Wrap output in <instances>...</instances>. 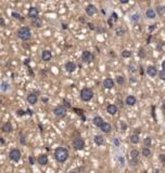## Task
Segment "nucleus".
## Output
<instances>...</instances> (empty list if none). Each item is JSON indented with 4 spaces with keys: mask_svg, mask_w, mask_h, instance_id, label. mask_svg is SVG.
I'll return each instance as SVG.
<instances>
[{
    "mask_svg": "<svg viewBox=\"0 0 165 173\" xmlns=\"http://www.w3.org/2000/svg\"><path fill=\"white\" fill-rule=\"evenodd\" d=\"M79 96H80L81 101L89 102V101H91V98L94 97V91L91 90L90 88H84V89L80 90Z\"/></svg>",
    "mask_w": 165,
    "mask_h": 173,
    "instance_id": "obj_3",
    "label": "nucleus"
},
{
    "mask_svg": "<svg viewBox=\"0 0 165 173\" xmlns=\"http://www.w3.org/2000/svg\"><path fill=\"white\" fill-rule=\"evenodd\" d=\"M0 26H4V22H3V19L1 16H0Z\"/></svg>",
    "mask_w": 165,
    "mask_h": 173,
    "instance_id": "obj_49",
    "label": "nucleus"
},
{
    "mask_svg": "<svg viewBox=\"0 0 165 173\" xmlns=\"http://www.w3.org/2000/svg\"><path fill=\"white\" fill-rule=\"evenodd\" d=\"M26 112H27V114H28V115H30V116H32V115H33V114H34V112H33V110H30V109H27Z\"/></svg>",
    "mask_w": 165,
    "mask_h": 173,
    "instance_id": "obj_50",
    "label": "nucleus"
},
{
    "mask_svg": "<svg viewBox=\"0 0 165 173\" xmlns=\"http://www.w3.org/2000/svg\"><path fill=\"white\" fill-rule=\"evenodd\" d=\"M124 33H125V29H123L122 27H120V28L116 29V35H117V36H123Z\"/></svg>",
    "mask_w": 165,
    "mask_h": 173,
    "instance_id": "obj_37",
    "label": "nucleus"
},
{
    "mask_svg": "<svg viewBox=\"0 0 165 173\" xmlns=\"http://www.w3.org/2000/svg\"><path fill=\"white\" fill-rule=\"evenodd\" d=\"M101 131L103 132V133H110L111 132V130H112V127H111V125L109 123V122H105L104 121V123L101 126Z\"/></svg>",
    "mask_w": 165,
    "mask_h": 173,
    "instance_id": "obj_21",
    "label": "nucleus"
},
{
    "mask_svg": "<svg viewBox=\"0 0 165 173\" xmlns=\"http://www.w3.org/2000/svg\"><path fill=\"white\" fill-rule=\"evenodd\" d=\"M30 23L35 28H39V27H41V25H43V21H41L40 17H37V19H35V20H32Z\"/></svg>",
    "mask_w": 165,
    "mask_h": 173,
    "instance_id": "obj_24",
    "label": "nucleus"
},
{
    "mask_svg": "<svg viewBox=\"0 0 165 173\" xmlns=\"http://www.w3.org/2000/svg\"><path fill=\"white\" fill-rule=\"evenodd\" d=\"M130 20L132 21V22H137L139 20V14H134L131 17H130Z\"/></svg>",
    "mask_w": 165,
    "mask_h": 173,
    "instance_id": "obj_42",
    "label": "nucleus"
},
{
    "mask_svg": "<svg viewBox=\"0 0 165 173\" xmlns=\"http://www.w3.org/2000/svg\"><path fill=\"white\" fill-rule=\"evenodd\" d=\"M20 143L22 145H26L27 142H26V138H25V135H22V133L20 134Z\"/></svg>",
    "mask_w": 165,
    "mask_h": 173,
    "instance_id": "obj_35",
    "label": "nucleus"
},
{
    "mask_svg": "<svg viewBox=\"0 0 165 173\" xmlns=\"http://www.w3.org/2000/svg\"><path fill=\"white\" fill-rule=\"evenodd\" d=\"M117 20H118V16H117V13L116 12H113L112 13V15H111V19H110V21H114V22H117Z\"/></svg>",
    "mask_w": 165,
    "mask_h": 173,
    "instance_id": "obj_36",
    "label": "nucleus"
},
{
    "mask_svg": "<svg viewBox=\"0 0 165 173\" xmlns=\"http://www.w3.org/2000/svg\"><path fill=\"white\" fill-rule=\"evenodd\" d=\"M43 102H44V103H47V102H48V98H46V97H43Z\"/></svg>",
    "mask_w": 165,
    "mask_h": 173,
    "instance_id": "obj_54",
    "label": "nucleus"
},
{
    "mask_svg": "<svg viewBox=\"0 0 165 173\" xmlns=\"http://www.w3.org/2000/svg\"><path fill=\"white\" fill-rule=\"evenodd\" d=\"M159 77L161 80H164L165 81V70H160L159 71Z\"/></svg>",
    "mask_w": 165,
    "mask_h": 173,
    "instance_id": "obj_38",
    "label": "nucleus"
},
{
    "mask_svg": "<svg viewBox=\"0 0 165 173\" xmlns=\"http://www.w3.org/2000/svg\"><path fill=\"white\" fill-rule=\"evenodd\" d=\"M0 90L2 91V92H8L9 90H10V84L6 81H2L1 83H0Z\"/></svg>",
    "mask_w": 165,
    "mask_h": 173,
    "instance_id": "obj_25",
    "label": "nucleus"
},
{
    "mask_svg": "<svg viewBox=\"0 0 165 173\" xmlns=\"http://www.w3.org/2000/svg\"><path fill=\"white\" fill-rule=\"evenodd\" d=\"M115 80H116V82L120 84V85H123L124 83H125V77H124V76H121V75L116 76Z\"/></svg>",
    "mask_w": 165,
    "mask_h": 173,
    "instance_id": "obj_29",
    "label": "nucleus"
},
{
    "mask_svg": "<svg viewBox=\"0 0 165 173\" xmlns=\"http://www.w3.org/2000/svg\"><path fill=\"white\" fill-rule=\"evenodd\" d=\"M158 10H157V12H158V14H160V15H163L164 14V12H165V7H162V6H159L158 8Z\"/></svg>",
    "mask_w": 165,
    "mask_h": 173,
    "instance_id": "obj_34",
    "label": "nucleus"
},
{
    "mask_svg": "<svg viewBox=\"0 0 165 173\" xmlns=\"http://www.w3.org/2000/svg\"><path fill=\"white\" fill-rule=\"evenodd\" d=\"M160 160L163 163V167L165 168V155H160Z\"/></svg>",
    "mask_w": 165,
    "mask_h": 173,
    "instance_id": "obj_43",
    "label": "nucleus"
},
{
    "mask_svg": "<svg viewBox=\"0 0 165 173\" xmlns=\"http://www.w3.org/2000/svg\"><path fill=\"white\" fill-rule=\"evenodd\" d=\"M73 147L76 151H81L85 147V141L81 136H76V138L73 140Z\"/></svg>",
    "mask_w": 165,
    "mask_h": 173,
    "instance_id": "obj_4",
    "label": "nucleus"
},
{
    "mask_svg": "<svg viewBox=\"0 0 165 173\" xmlns=\"http://www.w3.org/2000/svg\"><path fill=\"white\" fill-rule=\"evenodd\" d=\"M16 35L21 40H23V41H28V40L32 38L30 28L29 27H27V26L20 27V28L17 29V31H16Z\"/></svg>",
    "mask_w": 165,
    "mask_h": 173,
    "instance_id": "obj_2",
    "label": "nucleus"
},
{
    "mask_svg": "<svg viewBox=\"0 0 165 173\" xmlns=\"http://www.w3.org/2000/svg\"><path fill=\"white\" fill-rule=\"evenodd\" d=\"M118 160H120L121 165H122V166H124V161H125V160H124V158H123V157H118Z\"/></svg>",
    "mask_w": 165,
    "mask_h": 173,
    "instance_id": "obj_46",
    "label": "nucleus"
},
{
    "mask_svg": "<svg viewBox=\"0 0 165 173\" xmlns=\"http://www.w3.org/2000/svg\"><path fill=\"white\" fill-rule=\"evenodd\" d=\"M26 100H27V102H28V104L35 105V104L38 102V96L36 95V93H29L28 95H27Z\"/></svg>",
    "mask_w": 165,
    "mask_h": 173,
    "instance_id": "obj_11",
    "label": "nucleus"
},
{
    "mask_svg": "<svg viewBox=\"0 0 165 173\" xmlns=\"http://www.w3.org/2000/svg\"><path fill=\"white\" fill-rule=\"evenodd\" d=\"M86 13H87V15L92 16L97 13V8H96V6H94V4H88V6L86 7Z\"/></svg>",
    "mask_w": 165,
    "mask_h": 173,
    "instance_id": "obj_14",
    "label": "nucleus"
},
{
    "mask_svg": "<svg viewBox=\"0 0 165 173\" xmlns=\"http://www.w3.org/2000/svg\"><path fill=\"white\" fill-rule=\"evenodd\" d=\"M92 122H94V125L97 127V128H101V126L104 123V120L102 119V117H100V116H96L94 119H92Z\"/></svg>",
    "mask_w": 165,
    "mask_h": 173,
    "instance_id": "obj_17",
    "label": "nucleus"
},
{
    "mask_svg": "<svg viewBox=\"0 0 165 173\" xmlns=\"http://www.w3.org/2000/svg\"><path fill=\"white\" fill-rule=\"evenodd\" d=\"M151 143H152V139L150 138V136H147V138L143 140V145H145V147H150L151 146Z\"/></svg>",
    "mask_w": 165,
    "mask_h": 173,
    "instance_id": "obj_31",
    "label": "nucleus"
},
{
    "mask_svg": "<svg viewBox=\"0 0 165 173\" xmlns=\"http://www.w3.org/2000/svg\"><path fill=\"white\" fill-rule=\"evenodd\" d=\"M29 61H30V60H29V58H27V60H26V61L24 62V64H25V65H28V63H29Z\"/></svg>",
    "mask_w": 165,
    "mask_h": 173,
    "instance_id": "obj_53",
    "label": "nucleus"
},
{
    "mask_svg": "<svg viewBox=\"0 0 165 173\" xmlns=\"http://www.w3.org/2000/svg\"><path fill=\"white\" fill-rule=\"evenodd\" d=\"M122 56H123L124 58L130 57V56H131V52L129 51V50H124V51L122 52Z\"/></svg>",
    "mask_w": 165,
    "mask_h": 173,
    "instance_id": "obj_32",
    "label": "nucleus"
},
{
    "mask_svg": "<svg viewBox=\"0 0 165 173\" xmlns=\"http://www.w3.org/2000/svg\"><path fill=\"white\" fill-rule=\"evenodd\" d=\"M129 141H130V143L131 144H138L139 143V141H140V139H139V135L138 134H131L130 135V138H129Z\"/></svg>",
    "mask_w": 165,
    "mask_h": 173,
    "instance_id": "obj_26",
    "label": "nucleus"
},
{
    "mask_svg": "<svg viewBox=\"0 0 165 173\" xmlns=\"http://www.w3.org/2000/svg\"><path fill=\"white\" fill-rule=\"evenodd\" d=\"M129 157H130V160H129V163L130 166H134L136 167L138 165V158H139V152L137 151V149H132L129 153Z\"/></svg>",
    "mask_w": 165,
    "mask_h": 173,
    "instance_id": "obj_8",
    "label": "nucleus"
},
{
    "mask_svg": "<svg viewBox=\"0 0 165 173\" xmlns=\"http://www.w3.org/2000/svg\"><path fill=\"white\" fill-rule=\"evenodd\" d=\"M63 104H64V107H66V108H71L72 106H71V104H70V102L67 101L66 98H63Z\"/></svg>",
    "mask_w": 165,
    "mask_h": 173,
    "instance_id": "obj_39",
    "label": "nucleus"
},
{
    "mask_svg": "<svg viewBox=\"0 0 165 173\" xmlns=\"http://www.w3.org/2000/svg\"><path fill=\"white\" fill-rule=\"evenodd\" d=\"M11 16L14 17L15 20L20 21V22H24V20H25L24 17H23V16L20 14V13H17V12H12V13H11Z\"/></svg>",
    "mask_w": 165,
    "mask_h": 173,
    "instance_id": "obj_28",
    "label": "nucleus"
},
{
    "mask_svg": "<svg viewBox=\"0 0 165 173\" xmlns=\"http://www.w3.org/2000/svg\"><path fill=\"white\" fill-rule=\"evenodd\" d=\"M51 58H52V53L49 50H44L43 53H41V60L44 62H49Z\"/></svg>",
    "mask_w": 165,
    "mask_h": 173,
    "instance_id": "obj_13",
    "label": "nucleus"
},
{
    "mask_svg": "<svg viewBox=\"0 0 165 173\" xmlns=\"http://www.w3.org/2000/svg\"><path fill=\"white\" fill-rule=\"evenodd\" d=\"M1 130H2V132H3V133H7V134H9V133H11V132L13 131V126H12V123H11L10 121H7L6 123H4V125L2 126Z\"/></svg>",
    "mask_w": 165,
    "mask_h": 173,
    "instance_id": "obj_12",
    "label": "nucleus"
},
{
    "mask_svg": "<svg viewBox=\"0 0 165 173\" xmlns=\"http://www.w3.org/2000/svg\"><path fill=\"white\" fill-rule=\"evenodd\" d=\"M21 156H22V154L17 148H13L9 152V158H10V160L14 162H19L21 160Z\"/></svg>",
    "mask_w": 165,
    "mask_h": 173,
    "instance_id": "obj_6",
    "label": "nucleus"
},
{
    "mask_svg": "<svg viewBox=\"0 0 165 173\" xmlns=\"http://www.w3.org/2000/svg\"><path fill=\"white\" fill-rule=\"evenodd\" d=\"M129 70H130V71H132V72H134V71H135L136 69H135V67H134V66H129Z\"/></svg>",
    "mask_w": 165,
    "mask_h": 173,
    "instance_id": "obj_52",
    "label": "nucleus"
},
{
    "mask_svg": "<svg viewBox=\"0 0 165 173\" xmlns=\"http://www.w3.org/2000/svg\"><path fill=\"white\" fill-rule=\"evenodd\" d=\"M125 103L127 104L128 106H134V105H136L137 100H136V97L134 96V95H128V96L126 97V100H125Z\"/></svg>",
    "mask_w": 165,
    "mask_h": 173,
    "instance_id": "obj_19",
    "label": "nucleus"
},
{
    "mask_svg": "<svg viewBox=\"0 0 165 173\" xmlns=\"http://www.w3.org/2000/svg\"><path fill=\"white\" fill-rule=\"evenodd\" d=\"M146 16L148 17V19L153 20V19H155V16H157V13H155L153 9H148V10L146 11Z\"/></svg>",
    "mask_w": 165,
    "mask_h": 173,
    "instance_id": "obj_23",
    "label": "nucleus"
},
{
    "mask_svg": "<svg viewBox=\"0 0 165 173\" xmlns=\"http://www.w3.org/2000/svg\"><path fill=\"white\" fill-rule=\"evenodd\" d=\"M76 68H77V65L75 64L74 62H67L66 64H65V69H66V71H68V72L75 71Z\"/></svg>",
    "mask_w": 165,
    "mask_h": 173,
    "instance_id": "obj_16",
    "label": "nucleus"
},
{
    "mask_svg": "<svg viewBox=\"0 0 165 173\" xmlns=\"http://www.w3.org/2000/svg\"><path fill=\"white\" fill-rule=\"evenodd\" d=\"M70 173H78V171H76V170H74V171H71Z\"/></svg>",
    "mask_w": 165,
    "mask_h": 173,
    "instance_id": "obj_56",
    "label": "nucleus"
},
{
    "mask_svg": "<svg viewBox=\"0 0 165 173\" xmlns=\"http://www.w3.org/2000/svg\"><path fill=\"white\" fill-rule=\"evenodd\" d=\"M68 156H70V153H68V151L65 147H58L54 151V158L60 163L65 162L68 159Z\"/></svg>",
    "mask_w": 165,
    "mask_h": 173,
    "instance_id": "obj_1",
    "label": "nucleus"
},
{
    "mask_svg": "<svg viewBox=\"0 0 165 173\" xmlns=\"http://www.w3.org/2000/svg\"><path fill=\"white\" fill-rule=\"evenodd\" d=\"M73 110H74V112H75L78 116H80V118H81V120H82V121H85V120H86V117H85V115H84V110H82V109L73 108Z\"/></svg>",
    "mask_w": 165,
    "mask_h": 173,
    "instance_id": "obj_27",
    "label": "nucleus"
},
{
    "mask_svg": "<svg viewBox=\"0 0 165 173\" xmlns=\"http://www.w3.org/2000/svg\"><path fill=\"white\" fill-rule=\"evenodd\" d=\"M147 74H148L150 77H155L158 75V69L155 66H149L147 68Z\"/></svg>",
    "mask_w": 165,
    "mask_h": 173,
    "instance_id": "obj_20",
    "label": "nucleus"
},
{
    "mask_svg": "<svg viewBox=\"0 0 165 173\" xmlns=\"http://www.w3.org/2000/svg\"><path fill=\"white\" fill-rule=\"evenodd\" d=\"M121 130H122V131H126V130H127V125H126L124 121L121 122Z\"/></svg>",
    "mask_w": 165,
    "mask_h": 173,
    "instance_id": "obj_41",
    "label": "nucleus"
},
{
    "mask_svg": "<svg viewBox=\"0 0 165 173\" xmlns=\"http://www.w3.org/2000/svg\"><path fill=\"white\" fill-rule=\"evenodd\" d=\"M141 153H142V156L146 157V158H148V157L151 156V151H150L148 147H143L142 151H141Z\"/></svg>",
    "mask_w": 165,
    "mask_h": 173,
    "instance_id": "obj_30",
    "label": "nucleus"
},
{
    "mask_svg": "<svg viewBox=\"0 0 165 173\" xmlns=\"http://www.w3.org/2000/svg\"><path fill=\"white\" fill-rule=\"evenodd\" d=\"M95 60V55L92 54V52L88 51V50H85L84 52L81 53V61L84 63H87V64H89Z\"/></svg>",
    "mask_w": 165,
    "mask_h": 173,
    "instance_id": "obj_7",
    "label": "nucleus"
},
{
    "mask_svg": "<svg viewBox=\"0 0 165 173\" xmlns=\"http://www.w3.org/2000/svg\"><path fill=\"white\" fill-rule=\"evenodd\" d=\"M113 143H114V145H115V146H118V145H120V141H118V139H114Z\"/></svg>",
    "mask_w": 165,
    "mask_h": 173,
    "instance_id": "obj_45",
    "label": "nucleus"
},
{
    "mask_svg": "<svg viewBox=\"0 0 165 173\" xmlns=\"http://www.w3.org/2000/svg\"><path fill=\"white\" fill-rule=\"evenodd\" d=\"M66 113H67V108L64 107L63 105H59V106L53 108L54 116H57L59 118H64V117L66 116Z\"/></svg>",
    "mask_w": 165,
    "mask_h": 173,
    "instance_id": "obj_5",
    "label": "nucleus"
},
{
    "mask_svg": "<svg viewBox=\"0 0 165 173\" xmlns=\"http://www.w3.org/2000/svg\"><path fill=\"white\" fill-rule=\"evenodd\" d=\"M162 70H165V60L162 62Z\"/></svg>",
    "mask_w": 165,
    "mask_h": 173,
    "instance_id": "obj_51",
    "label": "nucleus"
},
{
    "mask_svg": "<svg viewBox=\"0 0 165 173\" xmlns=\"http://www.w3.org/2000/svg\"><path fill=\"white\" fill-rule=\"evenodd\" d=\"M138 55L140 56V58H145L146 57V51H145V49L143 48H140L139 49V52H138Z\"/></svg>",
    "mask_w": 165,
    "mask_h": 173,
    "instance_id": "obj_33",
    "label": "nucleus"
},
{
    "mask_svg": "<svg viewBox=\"0 0 165 173\" xmlns=\"http://www.w3.org/2000/svg\"><path fill=\"white\" fill-rule=\"evenodd\" d=\"M128 0H121V3H127Z\"/></svg>",
    "mask_w": 165,
    "mask_h": 173,
    "instance_id": "obj_55",
    "label": "nucleus"
},
{
    "mask_svg": "<svg viewBox=\"0 0 165 173\" xmlns=\"http://www.w3.org/2000/svg\"><path fill=\"white\" fill-rule=\"evenodd\" d=\"M28 161H29V165L33 166L34 163H35V158H34L33 156H29V157H28Z\"/></svg>",
    "mask_w": 165,
    "mask_h": 173,
    "instance_id": "obj_44",
    "label": "nucleus"
},
{
    "mask_svg": "<svg viewBox=\"0 0 165 173\" xmlns=\"http://www.w3.org/2000/svg\"><path fill=\"white\" fill-rule=\"evenodd\" d=\"M163 109H165V100L163 101Z\"/></svg>",
    "mask_w": 165,
    "mask_h": 173,
    "instance_id": "obj_57",
    "label": "nucleus"
},
{
    "mask_svg": "<svg viewBox=\"0 0 165 173\" xmlns=\"http://www.w3.org/2000/svg\"><path fill=\"white\" fill-rule=\"evenodd\" d=\"M103 86L105 89H112L114 86V80L112 78H105L103 81Z\"/></svg>",
    "mask_w": 165,
    "mask_h": 173,
    "instance_id": "obj_18",
    "label": "nucleus"
},
{
    "mask_svg": "<svg viewBox=\"0 0 165 173\" xmlns=\"http://www.w3.org/2000/svg\"><path fill=\"white\" fill-rule=\"evenodd\" d=\"M94 142H95L96 145L101 146V145H103V143H104V139H103L102 135H96L94 138Z\"/></svg>",
    "mask_w": 165,
    "mask_h": 173,
    "instance_id": "obj_22",
    "label": "nucleus"
},
{
    "mask_svg": "<svg viewBox=\"0 0 165 173\" xmlns=\"http://www.w3.org/2000/svg\"><path fill=\"white\" fill-rule=\"evenodd\" d=\"M16 115L19 117H22V116H25L26 115V112L25 110H22V109H19V110L16 112Z\"/></svg>",
    "mask_w": 165,
    "mask_h": 173,
    "instance_id": "obj_40",
    "label": "nucleus"
},
{
    "mask_svg": "<svg viewBox=\"0 0 165 173\" xmlns=\"http://www.w3.org/2000/svg\"><path fill=\"white\" fill-rule=\"evenodd\" d=\"M117 110H118V108H117V106L115 105V104H109L108 107H107V112L110 114V115H112V116L116 115Z\"/></svg>",
    "mask_w": 165,
    "mask_h": 173,
    "instance_id": "obj_15",
    "label": "nucleus"
},
{
    "mask_svg": "<svg viewBox=\"0 0 165 173\" xmlns=\"http://www.w3.org/2000/svg\"><path fill=\"white\" fill-rule=\"evenodd\" d=\"M88 26H89V28H90V29H92V30H94V29H96V28H95V25H94V24H91V23H88Z\"/></svg>",
    "mask_w": 165,
    "mask_h": 173,
    "instance_id": "obj_47",
    "label": "nucleus"
},
{
    "mask_svg": "<svg viewBox=\"0 0 165 173\" xmlns=\"http://www.w3.org/2000/svg\"><path fill=\"white\" fill-rule=\"evenodd\" d=\"M154 28H155V25H151L148 29H149V31H152V30H154Z\"/></svg>",
    "mask_w": 165,
    "mask_h": 173,
    "instance_id": "obj_48",
    "label": "nucleus"
},
{
    "mask_svg": "<svg viewBox=\"0 0 165 173\" xmlns=\"http://www.w3.org/2000/svg\"><path fill=\"white\" fill-rule=\"evenodd\" d=\"M48 161H49V159H48V156L46 154H41L38 156L37 158V162L39 163L40 166H46V165H48Z\"/></svg>",
    "mask_w": 165,
    "mask_h": 173,
    "instance_id": "obj_10",
    "label": "nucleus"
},
{
    "mask_svg": "<svg viewBox=\"0 0 165 173\" xmlns=\"http://www.w3.org/2000/svg\"><path fill=\"white\" fill-rule=\"evenodd\" d=\"M27 15H28L30 21L37 19V17H39V10L36 7H32V8L28 9V13H27Z\"/></svg>",
    "mask_w": 165,
    "mask_h": 173,
    "instance_id": "obj_9",
    "label": "nucleus"
}]
</instances>
